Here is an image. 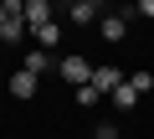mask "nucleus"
<instances>
[{
  "mask_svg": "<svg viewBox=\"0 0 154 139\" xmlns=\"http://www.w3.org/2000/svg\"><path fill=\"white\" fill-rule=\"evenodd\" d=\"M128 16H134V5H128V11H108V16H103V36H108V41H123Z\"/></svg>",
  "mask_w": 154,
  "mask_h": 139,
  "instance_id": "7ed1b4c3",
  "label": "nucleus"
},
{
  "mask_svg": "<svg viewBox=\"0 0 154 139\" xmlns=\"http://www.w3.org/2000/svg\"><path fill=\"white\" fill-rule=\"evenodd\" d=\"M26 36H31V26H26V16H11L5 26H0V41H16V46H21Z\"/></svg>",
  "mask_w": 154,
  "mask_h": 139,
  "instance_id": "1a4fd4ad",
  "label": "nucleus"
},
{
  "mask_svg": "<svg viewBox=\"0 0 154 139\" xmlns=\"http://www.w3.org/2000/svg\"><path fill=\"white\" fill-rule=\"evenodd\" d=\"M46 21H57V0H26V26L36 31Z\"/></svg>",
  "mask_w": 154,
  "mask_h": 139,
  "instance_id": "f03ea898",
  "label": "nucleus"
},
{
  "mask_svg": "<svg viewBox=\"0 0 154 139\" xmlns=\"http://www.w3.org/2000/svg\"><path fill=\"white\" fill-rule=\"evenodd\" d=\"M21 67H26V72H36V77H41V72H51V52H46V46H31Z\"/></svg>",
  "mask_w": 154,
  "mask_h": 139,
  "instance_id": "6e6552de",
  "label": "nucleus"
},
{
  "mask_svg": "<svg viewBox=\"0 0 154 139\" xmlns=\"http://www.w3.org/2000/svg\"><path fill=\"white\" fill-rule=\"evenodd\" d=\"M5 5V16H26V0H0Z\"/></svg>",
  "mask_w": 154,
  "mask_h": 139,
  "instance_id": "ddd939ff",
  "label": "nucleus"
},
{
  "mask_svg": "<svg viewBox=\"0 0 154 139\" xmlns=\"http://www.w3.org/2000/svg\"><path fill=\"white\" fill-rule=\"evenodd\" d=\"M67 16H72L77 26H93V21H98V0H72V5H67Z\"/></svg>",
  "mask_w": 154,
  "mask_h": 139,
  "instance_id": "0eeeda50",
  "label": "nucleus"
},
{
  "mask_svg": "<svg viewBox=\"0 0 154 139\" xmlns=\"http://www.w3.org/2000/svg\"><path fill=\"white\" fill-rule=\"evenodd\" d=\"M5 21H11V16H5V5H0V26H5Z\"/></svg>",
  "mask_w": 154,
  "mask_h": 139,
  "instance_id": "2eb2a0df",
  "label": "nucleus"
},
{
  "mask_svg": "<svg viewBox=\"0 0 154 139\" xmlns=\"http://www.w3.org/2000/svg\"><path fill=\"white\" fill-rule=\"evenodd\" d=\"M31 36H36V41H31V46H46V52H51V46H57V41H62V31H57V21H46V26H36V31H31Z\"/></svg>",
  "mask_w": 154,
  "mask_h": 139,
  "instance_id": "9d476101",
  "label": "nucleus"
},
{
  "mask_svg": "<svg viewBox=\"0 0 154 139\" xmlns=\"http://www.w3.org/2000/svg\"><path fill=\"white\" fill-rule=\"evenodd\" d=\"M108 98H113V108H118V113H128V108H134V103H139V98H144V93H139V88H134V83H128V77H123V83H118V88H113V93H108Z\"/></svg>",
  "mask_w": 154,
  "mask_h": 139,
  "instance_id": "39448f33",
  "label": "nucleus"
},
{
  "mask_svg": "<svg viewBox=\"0 0 154 139\" xmlns=\"http://www.w3.org/2000/svg\"><path fill=\"white\" fill-rule=\"evenodd\" d=\"M118 83H123L118 67H108V62H103V67H93V88H98V93H113Z\"/></svg>",
  "mask_w": 154,
  "mask_h": 139,
  "instance_id": "423d86ee",
  "label": "nucleus"
},
{
  "mask_svg": "<svg viewBox=\"0 0 154 139\" xmlns=\"http://www.w3.org/2000/svg\"><path fill=\"white\" fill-rule=\"evenodd\" d=\"M134 16H144V21H154V0H134Z\"/></svg>",
  "mask_w": 154,
  "mask_h": 139,
  "instance_id": "f8f14e48",
  "label": "nucleus"
},
{
  "mask_svg": "<svg viewBox=\"0 0 154 139\" xmlns=\"http://www.w3.org/2000/svg\"><path fill=\"white\" fill-rule=\"evenodd\" d=\"M36 88H41V77H36V72H26V67L11 77V98H36Z\"/></svg>",
  "mask_w": 154,
  "mask_h": 139,
  "instance_id": "20e7f679",
  "label": "nucleus"
},
{
  "mask_svg": "<svg viewBox=\"0 0 154 139\" xmlns=\"http://www.w3.org/2000/svg\"><path fill=\"white\" fill-rule=\"evenodd\" d=\"M98 139H118V124H98Z\"/></svg>",
  "mask_w": 154,
  "mask_h": 139,
  "instance_id": "4468645a",
  "label": "nucleus"
},
{
  "mask_svg": "<svg viewBox=\"0 0 154 139\" xmlns=\"http://www.w3.org/2000/svg\"><path fill=\"white\" fill-rule=\"evenodd\" d=\"M98 98H103V93H98V88H93V83H82V88H77V103H82V108H93V103H98Z\"/></svg>",
  "mask_w": 154,
  "mask_h": 139,
  "instance_id": "9b49d317",
  "label": "nucleus"
},
{
  "mask_svg": "<svg viewBox=\"0 0 154 139\" xmlns=\"http://www.w3.org/2000/svg\"><path fill=\"white\" fill-rule=\"evenodd\" d=\"M57 72H62L67 83L82 88V83H93V62H88V57H62V62H57Z\"/></svg>",
  "mask_w": 154,
  "mask_h": 139,
  "instance_id": "f257e3e1",
  "label": "nucleus"
}]
</instances>
